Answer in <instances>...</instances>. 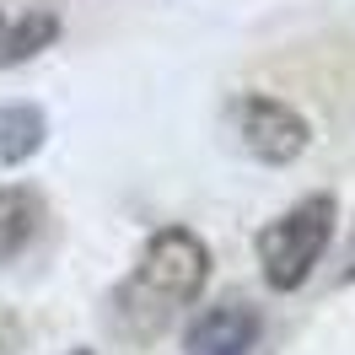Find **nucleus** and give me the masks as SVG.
I'll return each mask as SVG.
<instances>
[{"instance_id":"1","label":"nucleus","mask_w":355,"mask_h":355,"mask_svg":"<svg viewBox=\"0 0 355 355\" xmlns=\"http://www.w3.org/2000/svg\"><path fill=\"white\" fill-rule=\"evenodd\" d=\"M205 280H210V248H205L200 232H189V226L151 232L140 264L119 280V291H113V302H108L113 334L140 339V345L156 339L189 302H200Z\"/></svg>"},{"instance_id":"2","label":"nucleus","mask_w":355,"mask_h":355,"mask_svg":"<svg viewBox=\"0 0 355 355\" xmlns=\"http://www.w3.org/2000/svg\"><path fill=\"white\" fill-rule=\"evenodd\" d=\"M334 226H339V200L334 194H307V200L291 205L286 216H275L253 237L264 286L269 291H302L312 280V269L323 264V253H329Z\"/></svg>"},{"instance_id":"3","label":"nucleus","mask_w":355,"mask_h":355,"mask_svg":"<svg viewBox=\"0 0 355 355\" xmlns=\"http://www.w3.org/2000/svg\"><path fill=\"white\" fill-rule=\"evenodd\" d=\"M232 135H237V146H243L253 162H264V167H291V162L312 146V124L291 108V103L269 97V92H243V97L232 103Z\"/></svg>"},{"instance_id":"4","label":"nucleus","mask_w":355,"mask_h":355,"mask_svg":"<svg viewBox=\"0 0 355 355\" xmlns=\"http://www.w3.org/2000/svg\"><path fill=\"white\" fill-rule=\"evenodd\" d=\"M264 339V312L248 302H216L183 329V355H253Z\"/></svg>"},{"instance_id":"5","label":"nucleus","mask_w":355,"mask_h":355,"mask_svg":"<svg viewBox=\"0 0 355 355\" xmlns=\"http://www.w3.org/2000/svg\"><path fill=\"white\" fill-rule=\"evenodd\" d=\"M44 221H49V205L33 183H6L0 189V269L17 264L27 248L38 243Z\"/></svg>"},{"instance_id":"6","label":"nucleus","mask_w":355,"mask_h":355,"mask_svg":"<svg viewBox=\"0 0 355 355\" xmlns=\"http://www.w3.org/2000/svg\"><path fill=\"white\" fill-rule=\"evenodd\" d=\"M49 119L38 103H0V167H22L44 151Z\"/></svg>"},{"instance_id":"7","label":"nucleus","mask_w":355,"mask_h":355,"mask_svg":"<svg viewBox=\"0 0 355 355\" xmlns=\"http://www.w3.org/2000/svg\"><path fill=\"white\" fill-rule=\"evenodd\" d=\"M54 38H60V17H54V11H27V17H17V22L0 17V70L6 65H27L33 54L54 49Z\"/></svg>"},{"instance_id":"8","label":"nucleus","mask_w":355,"mask_h":355,"mask_svg":"<svg viewBox=\"0 0 355 355\" xmlns=\"http://www.w3.org/2000/svg\"><path fill=\"white\" fill-rule=\"evenodd\" d=\"M22 339H27L22 318H17L11 307H0V355H17V350H22Z\"/></svg>"},{"instance_id":"9","label":"nucleus","mask_w":355,"mask_h":355,"mask_svg":"<svg viewBox=\"0 0 355 355\" xmlns=\"http://www.w3.org/2000/svg\"><path fill=\"white\" fill-rule=\"evenodd\" d=\"M339 280H345V286L355 280V232H350V243H345V264H339Z\"/></svg>"},{"instance_id":"10","label":"nucleus","mask_w":355,"mask_h":355,"mask_svg":"<svg viewBox=\"0 0 355 355\" xmlns=\"http://www.w3.org/2000/svg\"><path fill=\"white\" fill-rule=\"evenodd\" d=\"M70 355H97V350H70Z\"/></svg>"}]
</instances>
